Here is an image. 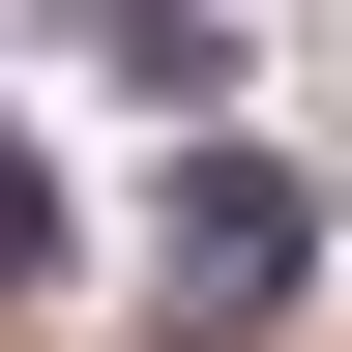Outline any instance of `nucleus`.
Returning <instances> with one entry per match:
<instances>
[{"label": "nucleus", "instance_id": "obj_1", "mask_svg": "<svg viewBox=\"0 0 352 352\" xmlns=\"http://www.w3.org/2000/svg\"><path fill=\"white\" fill-rule=\"evenodd\" d=\"M294 264H323V206H294L264 147H206V176H176V323H264Z\"/></svg>", "mask_w": 352, "mask_h": 352}, {"label": "nucleus", "instance_id": "obj_2", "mask_svg": "<svg viewBox=\"0 0 352 352\" xmlns=\"http://www.w3.org/2000/svg\"><path fill=\"white\" fill-rule=\"evenodd\" d=\"M0 294H59V147L0 118Z\"/></svg>", "mask_w": 352, "mask_h": 352}]
</instances>
